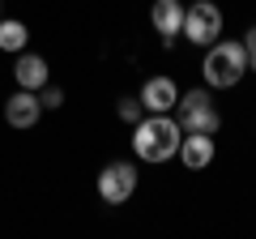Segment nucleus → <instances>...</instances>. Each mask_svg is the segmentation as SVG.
I'll use <instances>...</instances> for the list:
<instances>
[{"instance_id": "obj_8", "label": "nucleus", "mask_w": 256, "mask_h": 239, "mask_svg": "<svg viewBox=\"0 0 256 239\" xmlns=\"http://www.w3.org/2000/svg\"><path fill=\"white\" fill-rule=\"evenodd\" d=\"M180 162L188 166V171L210 166V162H214V137H210V132H184V141H180Z\"/></svg>"}, {"instance_id": "obj_4", "label": "nucleus", "mask_w": 256, "mask_h": 239, "mask_svg": "<svg viewBox=\"0 0 256 239\" xmlns=\"http://www.w3.org/2000/svg\"><path fill=\"white\" fill-rule=\"evenodd\" d=\"M218 34H222V9L214 0H196V4L184 9V38L188 43L210 47V43H218Z\"/></svg>"}, {"instance_id": "obj_2", "label": "nucleus", "mask_w": 256, "mask_h": 239, "mask_svg": "<svg viewBox=\"0 0 256 239\" xmlns=\"http://www.w3.org/2000/svg\"><path fill=\"white\" fill-rule=\"evenodd\" d=\"M244 73H248L244 43H210V47H205V64H201L205 86H214V90H230V86L244 82Z\"/></svg>"}, {"instance_id": "obj_9", "label": "nucleus", "mask_w": 256, "mask_h": 239, "mask_svg": "<svg viewBox=\"0 0 256 239\" xmlns=\"http://www.w3.org/2000/svg\"><path fill=\"white\" fill-rule=\"evenodd\" d=\"M137 98H141V107H146V111H171L175 98H180V90H175L171 77H150V82L141 86Z\"/></svg>"}, {"instance_id": "obj_10", "label": "nucleus", "mask_w": 256, "mask_h": 239, "mask_svg": "<svg viewBox=\"0 0 256 239\" xmlns=\"http://www.w3.org/2000/svg\"><path fill=\"white\" fill-rule=\"evenodd\" d=\"M22 90H43L47 86V60L34 52H18V68H13Z\"/></svg>"}, {"instance_id": "obj_5", "label": "nucleus", "mask_w": 256, "mask_h": 239, "mask_svg": "<svg viewBox=\"0 0 256 239\" xmlns=\"http://www.w3.org/2000/svg\"><path fill=\"white\" fill-rule=\"evenodd\" d=\"M132 192H137V166L132 162H111L98 171V196L107 205H124Z\"/></svg>"}, {"instance_id": "obj_11", "label": "nucleus", "mask_w": 256, "mask_h": 239, "mask_svg": "<svg viewBox=\"0 0 256 239\" xmlns=\"http://www.w3.org/2000/svg\"><path fill=\"white\" fill-rule=\"evenodd\" d=\"M26 26H22V22H4V18H0V52H13V56H18V52H26Z\"/></svg>"}, {"instance_id": "obj_12", "label": "nucleus", "mask_w": 256, "mask_h": 239, "mask_svg": "<svg viewBox=\"0 0 256 239\" xmlns=\"http://www.w3.org/2000/svg\"><path fill=\"white\" fill-rule=\"evenodd\" d=\"M116 116L124 120V124H137V120L146 116V107H141V98H120L116 102Z\"/></svg>"}, {"instance_id": "obj_3", "label": "nucleus", "mask_w": 256, "mask_h": 239, "mask_svg": "<svg viewBox=\"0 0 256 239\" xmlns=\"http://www.w3.org/2000/svg\"><path fill=\"white\" fill-rule=\"evenodd\" d=\"M175 107H180V128H184V132H210V137H214V132L222 128V116H218V107H214L210 90H188V94H180Z\"/></svg>"}, {"instance_id": "obj_1", "label": "nucleus", "mask_w": 256, "mask_h": 239, "mask_svg": "<svg viewBox=\"0 0 256 239\" xmlns=\"http://www.w3.org/2000/svg\"><path fill=\"white\" fill-rule=\"evenodd\" d=\"M180 141H184V128L166 116V111H146V116L132 124V150H137V158H146V162H166V158H175L180 154Z\"/></svg>"}, {"instance_id": "obj_14", "label": "nucleus", "mask_w": 256, "mask_h": 239, "mask_svg": "<svg viewBox=\"0 0 256 239\" xmlns=\"http://www.w3.org/2000/svg\"><path fill=\"white\" fill-rule=\"evenodd\" d=\"M244 52H248V73H256V26L244 34Z\"/></svg>"}, {"instance_id": "obj_13", "label": "nucleus", "mask_w": 256, "mask_h": 239, "mask_svg": "<svg viewBox=\"0 0 256 239\" xmlns=\"http://www.w3.org/2000/svg\"><path fill=\"white\" fill-rule=\"evenodd\" d=\"M38 102H43V111H56L64 102V90H56V86H43V94H38Z\"/></svg>"}, {"instance_id": "obj_15", "label": "nucleus", "mask_w": 256, "mask_h": 239, "mask_svg": "<svg viewBox=\"0 0 256 239\" xmlns=\"http://www.w3.org/2000/svg\"><path fill=\"white\" fill-rule=\"evenodd\" d=\"M0 18H4V4H0Z\"/></svg>"}, {"instance_id": "obj_7", "label": "nucleus", "mask_w": 256, "mask_h": 239, "mask_svg": "<svg viewBox=\"0 0 256 239\" xmlns=\"http://www.w3.org/2000/svg\"><path fill=\"white\" fill-rule=\"evenodd\" d=\"M150 22L154 30L162 34V47H171L184 30V4L180 0H154V9H150Z\"/></svg>"}, {"instance_id": "obj_6", "label": "nucleus", "mask_w": 256, "mask_h": 239, "mask_svg": "<svg viewBox=\"0 0 256 239\" xmlns=\"http://www.w3.org/2000/svg\"><path fill=\"white\" fill-rule=\"evenodd\" d=\"M38 116H43V102H38L34 90H18L4 98V120H9V128H34Z\"/></svg>"}]
</instances>
